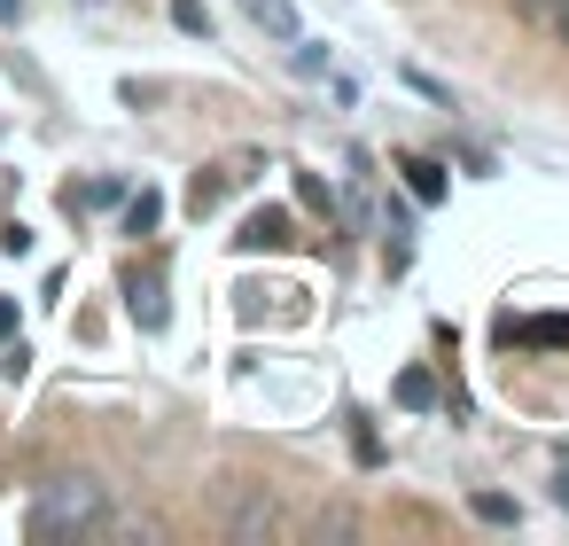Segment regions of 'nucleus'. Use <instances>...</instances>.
Listing matches in <instances>:
<instances>
[{
	"label": "nucleus",
	"instance_id": "7ed1b4c3",
	"mask_svg": "<svg viewBox=\"0 0 569 546\" xmlns=\"http://www.w3.org/2000/svg\"><path fill=\"white\" fill-rule=\"evenodd\" d=\"M297 235H289V211L281 203H266V211H250L242 219V235H234V250H289Z\"/></svg>",
	"mask_w": 569,
	"mask_h": 546
},
{
	"label": "nucleus",
	"instance_id": "2eb2a0df",
	"mask_svg": "<svg viewBox=\"0 0 569 546\" xmlns=\"http://www.w3.org/2000/svg\"><path fill=\"white\" fill-rule=\"evenodd\" d=\"M553 32H561V40H569V0H553Z\"/></svg>",
	"mask_w": 569,
	"mask_h": 546
},
{
	"label": "nucleus",
	"instance_id": "423d86ee",
	"mask_svg": "<svg viewBox=\"0 0 569 546\" xmlns=\"http://www.w3.org/2000/svg\"><path fill=\"white\" fill-rule=\"evenodd\" d=\"M227 188H234V172H196V188H188V211L203 219V211H219L227 203Z\"/></svg>",
	"mask_w": 569,
	"mask_h": 546
},
{
	"label": "nucleus",
	"instance_id": "ddd939ff",
	"mask_svg": "<svg viewBox=\"0 0 569 546\" xmlns=\"http://www.w3.org/2000/svg\"><path fill=\"white\" fill-rule=\"evenodd\" d=\"M0 24H24V0H0Z\"/></svg>",
	"mask_w": 569,
	"mask_h": 546
},
{
	"label": "nucleus",
	"instance_id": "6e6552de",
	"mask_svg": "<svg viewBox=\"0 0 569 546\" xmlns=\"http://www.w3.org/2000/svg\"><path fill=\"white\" fill-rule=\"evenodd\" d=\"M398 406L429 414V406H437V375H429V367H406V375H398Z\"/></svg>",
	"mask_w": 569,
	"mask_h": 546
},
{
	"label": "nucleus",
	"instance_id": "9b49d317",
	"mask_svg": "<svg viewBox=\"0 0 569 546\" xmlns=\"http://www.w3.org/2000/svg\"><path fill=\"white\" fill-rule=\"evenodd\" d=\"M468 507H476V515H483V523H515V499H507V492H476V499H468Z\"/></svg>",
	"mask_w": 569,
	"mask_h": 546
},
{
	"label": "nucleus",
	"instance_id": "9d476101",
	"mask_svg": "<svg viewBox=\"0 0 569 546\" xmlns=\"http://www.w3.org/2000/svg\"><path fill=\"white\" fill-rule=\"evenodd\" d=\"M172 24H180V32H203V40H211V9H203V0H172Z\"/></svg>",
	"mask_w": 569,
	"mask_h": 546
},
{
	"label": "nucleus",
	"instance_id": "4468645a",
	"mask_svg": "<svg viewBox=\"0 0 569 546\" xmlns=\"http://www.w3.org/2000/svg\"><path fill=\"white\" fill-rule=\"evenodd\" d=\"M0 336H17V305L9 297H0Z\"/></svg>",
	"mask_w": 569,
	"mask_h": 546
},
{
	"label": "nucleus",
	"instance_id": "0eeeda50",
	"mask_svg": "<svg viewBox=\"0 0 569 546\" xmlns=\"http://www.w3.org/2000/svg\"><path fill=\"white\" fill-rule=\"evenodd\" d=\"M157 219H164V196H157V188L126 196V235H157Z\"/></svg>",
	"mask_w": 569,
	"mask_h": 546
},
{
	"label": "nucleus",
	"instance_id": "f257e3e1",
	"mask_svg": "<svg viewBox=\"0 0 569 546\" xmlns=\"http://www.w3.org/2000/svg\"><path fill=\"white\" fill-rule=\"evenodd\" d=\"M102 523V484L94 476H48L32 499V538H79Z\"/></svg>",
	"mask_w": 569,
	"mask_h": 546
},
{
	"label": "nucleus",
	"instance_id": "1a4fd4ad",
	"mask_svg": "<svg viewBox=\"0 0 569 546\" xmlns=\"http://www.w3.org/2000/svg\"><path fill=\"white\" fill-rule=\"evenodd\" d=\"M126 188L118 180H87V188H63V211H102V203H118Z\"/></svg>",
	"mask_w": 569,
	"mask_h": 546
},
{
	"label": "nucleus",
	"instance_id": "f8f14e48",
	"mask_svg": "<svg viewBox=\"0 0 569 546\" xmlns=\"http://www.w3.org/2000/svg\"><path fill=\"white\" fill-rule=\"evenodd\" d=\"M297 71L320 79V71H328V48H320V40H297Z\"/></svg>",
	"mask_w": 569,
	"mask_h": 546
},
{
	"label": "nucleus",
	"instance_id": "f03ea898",
	"mask_svg": "<svg viewBox=\"0 0 569 546\" xmlns=\"http://www.w3.org/2000/svg\"><path fill=\"white\" fill-rule=\"evenodd\" d=\"M126 312L141 320V336H157V328L172 320V297H164V274H157V266H141V274L126 281Z\"/></svg>",
	"mask_w": 569,
	"mask_h": 546
},
{
	"label": "nucleus",
	"instance_id": "20e7f679",
	"mask_svg": "<svg viewBox=\"0 0 569 546\" xmlns=\"http://www.w3.org/2000/svg\"><path fill=\"white\" fill-rule=\"evenodd\" d=\"M242 17L258 32H273V40H297V9H289V0H242Z\"/></svg>",
	"mask_w": 569,
	"mask_h": 546
},
{
	"label": "nucleus",
	"instance_id": "39448f33",
	"mask_svg": "<svg viewBox=\"0 0 569 546\" xmlns=\"http://www.w3.org/2000/svg\"><path fill=\"white\" fill-rule=\"evenodd\" d=\"M398 172H406V188H413V203H445V165H429V157H406Z\"/></svg>",
	"mask_w": 569,
	"mask_h": 546
}]
</instances>
